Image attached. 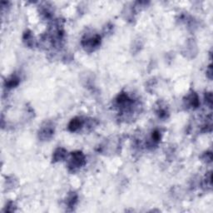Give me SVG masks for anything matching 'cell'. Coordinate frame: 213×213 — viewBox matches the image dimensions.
I'll return each instance as SVG.
<instances>
[{"instance_id":"6da1fadb","label":"cell","mask_w":213,"mask_h":213,"mask_svg":"<svg viewBox=\"0 0 213 213\" xmlns=\"http://www.w3.org/2000/svg\"><path fill=\"white\" fill-rule=\"evenodd\" d=\"M84 162V156L82 154V152H77V153L72 154V162H71V166L72 169L78 168L82 166Z\"/></svg>"},{"instance_id":"7a4b0ae2","label":"cell","mask_w":213,"mask_h":213,"mask_svg":"<svg viewBox=\"0 0 213 213\" xmlns=\"http://www.w3.org/2000/svg\"><path fill=\"white\" fill-rule=\"evenodd\" d=\"M82 120L80 118L72 119V121L69 124V129L71 131H76L82 126Z\"/></svg>"},{"instance_id":"3957f363","label":"cell","mask_w":213,"mask_h":213,"mask_svg":"<svg viewBox=\"0 0 213 213\" xmlns=\"http://www.w3.org/2000/svg\"><path fill=\"white\" fill-rule=\"evenodd\" d=\"M65 152L62 149H57L56 152L54 153V158L57 160V161H59L60 159H62L65 156Z\"/></svg>"}]
</instances>
